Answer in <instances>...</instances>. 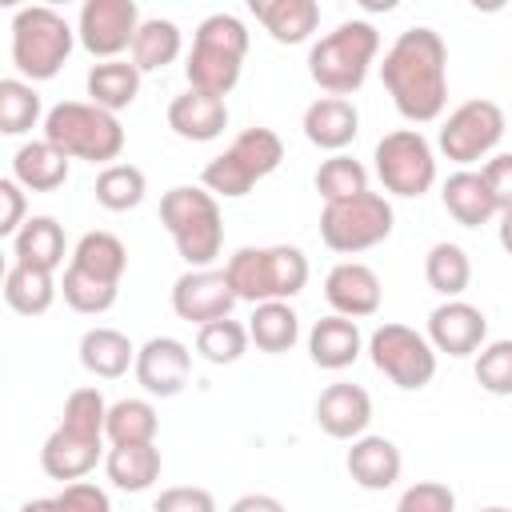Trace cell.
<instances>
[{
  "mask_svg": "<svg viewBox=\"0 0 512 512\" xmlns=\"http://www.w3.org/2000/svg\"><path fill=\"white\" fill-rule=\"evenodd\" d=\"M20 512H60V504H56V496H40V500L20 504Z\"/></svg>",
  "mask_w": 512,
  "mask_h": 512,
  "instance_id": "49",
  "label": "cell"
},
{
  "mask_svg": "<svg viewBox=\"0 0 512 512\" xmlns=\"http://www.w3.org/2000/svg\"><path fill=\"white\" fill-rule=\"evenodd\" d=\"M360 132V112L348 96H320L304 108V140L320 152H344Z\"/></svg>",
  "mask_w": 512,
  "mask_h": 512,
  "instance_id": "20",
  "label": "cell"
},
{
  "mask_svg": "<svg viewBox=\"0 0 512 512\" xmlns=\"http://www.w3.org/2000/svg\"><path fill=\"white\" fill-rule=\"evenodd\" d=\"M132 372H136V384L148 396L172 400V396L184 392V384L192 376V352L176 336H152L136 348V368Z\"/></svg>",
  "mask_w": 512,
  "mask_h": 512,
  "instance_id": "15",
  "label": "cell"
},
{
  "mask_svg": "<svg viewBox=\"0 0 512 512\" xmlns=\"http://www.w3.org/2000/svg\"><path fill=\"white\" fill-rule=\"evenodd\" d=\"M284 160V140L256 124V128H244L220 156H212L200 172V184L212 192V196H224V200H240L248 196L264 176H272Z\"/></svg>",
  "mask_w": 512,
  "mask_h": 512,
  "instance_id": "8",
  "label": "cell"
},
{
  "mask_svg": "<svg viewBox=\"0 0 512 512\" xmlns=\"http://www.w3.org/2000/svg\"><path fill=\"white\" fill-rule=\"evenodd\" d=\"M248 8L276 44H304L320 28L316 0H252Z\"/></svg>",
  "mask_w": 512,
  "mask_h": 512,
  "instance_id": "24",
  "label": "cell"
},
{
  "mask_svg": "<svg viewBox=\"0 0 512 512\" xmlns=\"http://www.w3.org/2000/svg\"><path fill=\"white\" fill-rule=\"evenodd\" d=\"M316 424L332 440H360L372 424V396L360 384H328L316 396Z\"/></svg>",
  "mask_w": 512,
  "mask_h": 512,
  "instance_id": "19",
  "label": "cell"
},
{
  "mask_svg": "<svg viewBox=\"0 0 512 512\" xmlns=\"http://www.w3.org/2000/svg\"><path fill=\"white\" fill-rule=\"evenodd\" d=\"M372 160H376V176H380L384 192H392V196L420 200L436 184V152L420 128H396V132L380 136Z\"/></svg>",
  "mask_w": 512,
  "mask_h": 512,
  "instance_id": "10",
  "label": "cell"
},
{
  "mask_svg": "<svg viewBox=\"0 0 512 512\" xmlns=\"http://www.w3.org/2000/svg\"><path fill=\"white\" fill-rule=\"evenodd\" d=\"M68 264H76V268H84V272H92V276H100L108 284H120L124 280V268H128V248H124L120 236L96 228V232H84L76 240Z\"/></svg>",
  "mask_w": 512,
  "mask_h": 512,
  "instance_id": "34",
  "label": "cell"
},
{
  "mask_svg": "<svg viewBox=\"0 0 512 512\" xmlns=\"http://www.w3.org/2000/svg\"><path fill=\"white\" fill-rule=\"evenodd\" d=\"M380 32L368 20H344L328 36H320L308 52V76L328 96H352L368 80V68L376 64Z\"/></svg>",
  "mask_w": 512,
  "mask_h": 512,
  "instance_id": "4",
  "label": "cell"
},
{
  "mask_svg": "<svg viewBox=\"0 0 512 512\" xmlns=\"http://www.w3.org/2000/svg\"><path fill=\"white\" fill-rule=\"evenodd\" d=\"M392 224H396V212H392L388 196H380L372 188L352 200L320 208V240L340 256H356V252L384 244L392 236Z\"/></svg>",
  "mask_w": 512,
  "mask_h": 512,
  "instance_id": "9",
  "label": "cell"
},
{
  "mask_svg": "<svg viewBox=\"0 0 512 512\" xmlns=\"http://www.w3.org/2000/svg\"><path fill=\"white\" fill-rule=\"evenodd\" d=\"M140 76L144 72L132 60H100V64L88 68L84 88H88V100L96 108H104V112L116 116L120 108H128L140 96Z\"/></svg>",
  "mask_w": 512,
  "mask_h": 512,
  "instance_id": "28",
  "label": "cell"
},
{
  "mask_svg": "<svg viewBox=\"0 0 512 512\" xmlns=\"http://www.w3.org/2000/svg\"><path fill=\"white\" fill-rule=\"evenodd\" d=\"M344 468H348V476H352L356 488L384 492V488H392L400 480L404 456H400V448L388 436H368L364 432L360 440H352V448L344 456Z\"/></svg>",
  "mask_w": 512,
  "mask_h": 512,
  "instance_id": "21",
  "label": "cell"
},
{
  "mask_svg": "<svg viewBox=\"0 0 512 512\" xmlns=\"http://www.w3.org/2000/svg\"><path fill=\"white\" fill-rule=\"evenodd\" d=\"M368 356H372V368L380 376H388L396 388L420 392V388L432 384L440 352L428 344L424 332H416L408 324H380L368 336Z\"/></svg>",
  "mask_w": 512,
  "mask_h": 512,
  "instance_id": "11",
  "label": "cell"
},
{
  "mask_svg": "<svg viewBox=\"0 0 512 512\" xmlns=\"http://www.w3.org/2000/svg\"><path fill=\"white\" fill-rule=\"evenodd\" d=\"M92 192H96V204L100 208H108V212H132L144 200L148 180H144V172L136 164H108V168H100Z\"/></svg>",
  "mask_w": 512,
  "mask_h": 512,
  "instance_id": "39",
  "label": "cell"
},
{
  "mask_svg": "<svg viewBox=\"0 0 512 512\" xmlns=\"http://www.w3.org/2000/svg\"><path fill=\"white\" fill-rule=\"evenodd\" d=\"M60 296H64V304H68L72 312H80V316H100V312H108V308L116 304L120 284H108V280H100V276H92V272L68 264V268H64V280H60Z\"/></svg>",
  "mask_w": 512,
  "mask_h": 512,
  "instance_id": "38",
  "label": "cell"
},
{
  "mask_svg": "<svg viewBox=\"0 0 512 512\" xmlns=\"http://www.w3.org/2000/svg\"><path fill=\"white\" fill-rule=\"evenodd\" d=\"M500 248L512 256V212H500Z\"/></svg>",
  "mask_w": 512,
  "mask_h": 512,
  "instance_id": "50",
  "label": "cell"
},
{
  "mask_svg": "<svg viewBox=\"0 0 512 512\" xmlns=\"http://www.w3.org/2000/svg\"><path fill=\"white\" fill-rule=\"evenodd\" d=\"M380 80L408 124H432L448 104V44L436 28H404L384 52Z\"/></svg>",
  "mask_w": 512,
  "mask_h": 512,
  "instance_id": "1",
  "label": "cell"
},
{
  "mask_svg": "<svg viewBox=\"0 0 512 512\" xmlns=\"http://www.w3.org/2000/svg\"><path fill=\"white\" fill-rule=\"evenodd\" d=\"M228 512H288V508L276 496H268V492H244L240 500H232Z\"/></svg>",
  "mask_w": 512,
  "mask_h": 512,
  "instance_id": "48",
  "label": "cell"
},
{
  "mask_svg": "<svg viewBox=\"0 0 512 512\" xmlns=\"http://www.w3.org/2000/svg\"><path fill=\"white\" fill-rule=\"evenodd\" d=\"M380 296H384L380 276L360 260H340L324 276V300L332 304L336 316H348V320L376 316L380 312Z\"/></svg>",
  "mask_w": 512,
  "mask_h": 512,
  "instance_id": "18",
  "label": "cell"
},
{
  "mask_svg": "<svg viewBox=\"0 0 512 512\" xmlns=\"http://www.w3.org/2000/svg\"><path fill=\"white\" fill-rule=\"evenodd\" d=\"M396 512H456V492L440 480H416L400 492Z\"/></svg>",
  "mask_w": 512,
  "mask_h": 512,
  "instance_id": "43",
  "label": "cell"
},
{
  "mask_svg": "<svg viewBox=\"0 0 512 512\" xmlns=\"http://www.w3.org/2000/svg\"><path fill=\"white\" fill-rule=\"evenodd\" d=\"M108 444H156L160 432V416L148 400L140 396H124L116 404H108Z\"/></svg>",
  "mask_w": 512,
  "mask_h": 512,
  "instance_id": "36",
  "label": "cell"
},
{
  "mask_svg": "<svg viewBox=\"0 0 512 512\" xmlns=\"http://www.w3.org/2000/svg\"><path fill=\"white\" fill-rule=\"evenodd\" d=\"M44 140L56 144L68 160H88V164H120L124 152V124L96 108L92 100H60L44 116Z\"/></svg>",
  "mask_w": 512,
  "mask_h": 512,
  "instance_id": "5",
  "label": "cell"
},
{
  "mask_svg": "<svg viewBox=\"0 0 512 512\" xmlns=\"http://www.w3.org/2000/svg\"><path fill=\"white\" fill-rule=\"evenodd\" d=\"M424 280L444 300H460L468 292V284H472V260H468V252L460 244H452V240L432 244L428 256H424Z\"/></svg>",
  "mask_w": 512,
  "mask_h": 512,
  "instance_id": "33",
  "label": "cell"
},
{
  "mask_svg": "<svg viewBox=\"0 0 512 512\" xmlns=\"http://www.w3.org/2000/svg\"><path fill=\"white\" fill-rule=\"evenodd\" d=\"M232 304H236V292L224 268H188L172 284V312L196 328L232 316Z\"/></svg>",
  "mask_w": 512,
  "mask_h": 512,
  "instance_id": "14",
  "label": "cell"
},
{
  "mask_svg": "<svg viewBox=\"0 0 512 512\" xmlns=\"http://www.w3.org/2000/svg\"><path fill=\"white\" fill-rule=\"evenodd\" d=\"M104 440H108V436H92V432L56 424V428L48 432L44 448H40V468H44V476H52V480H60V484L84 480V476L100 464V456H108V452H104Z\"/></svg>",
  "mask_w": 512,
  "mask_h": 512,
  "instance_id": "17",
  "label": "cell"
},
{
  "mask_svg": "<svg viewBox=\"0 0 512 512\" xmlns=\"http://www.w3.org/2000/svg\"><path fill=\"white\" fill-rule=\"evenodd\" d=\"M480 512H512V508H504V504H488V508H480Z\"/></svg>",
  "mask_w": 512,
  "mask_h": 512,
  "instance_id": "51",
  "label": "cell"
},
{
  "mask_svg": "<svg viewBox=\"0 0 512 512\" xmlns=\"http://www.w3.org/2000/svg\"><path fill=\"white\" fill-rule=\"evenodd\" d=\"M68 164L72 160L56 144H48L40 136V140H28V144L16 148V156H12V180L24 192H56V188L68 184Z\"/></svg>",
  "mask_w": 512,
  "mask_h": 512,
  "instance_id": "25",
  "label": "cell"
},
{
  "mask_svg": "<svg viewBox=\"0 0 512 512\" xmlns=\"http://www.w3.org/2000/svg\"><path fill=\"white\" fill-rule=\"evenodd\" d=\"M56 504H60V512H112L108 492H104L100 484H92V480L64 484V488L56 492Z\"/></svg>",
  "mask_w": 512,
  "mask_h": 512,
  "instance_id": "45",
  "label": "cell"
},
{
  "mask_svg": "<svg viewBox=\"0 0 512 512\" xmlns=\"http://www.w3.org/2000/svg\"><path fill=\"white\" fill-rule=\"evenodd\" d=\"M248 340L268 352V356H280L288 352L296 340H300V316L288 300H268V304H256L252 316H248Z\"/></svg>",
  "mask_w": 512,
  "mask_h": 512,
  "instance_id": "32",
  "label": "cell"
},
{
  "mask_svg": "<svg viewBox=\"0 0 512 512\" xmlns=\"http://www.w3.org/2000/svg\"><path fill=\"white\" fill-rule=\"evenodd\" d=\"M500 140H504V108L484 96L456 104L436 132V148L460 168L492 156Z\"/></svg>",
  "mask_w": 512,
  "mask_h": 512,
  "instance_id": "12",
  "label": "cell"
},
{
  "mask_svg": "<svg viewBox=\"0 0 512 512\" xmlns=\"http://www.w3.org/2000/svg\"><path fill=\"white\" fill-rule=\"evenodd\" d=\"M316 192L324 196V204L352 200V196L368 192V168L360 160H352L348 152H336L316 168Z\"/></svg>",
  "mask_w": 512,
  "mask_h": 512,
  "instance_id": "40",
  "label": "cell"
},
{
  "mask_svg": "<svg viewBox=\"0 0 512 512\" xmlns=\"http://www.w3.org/2000/svg\"><path fill=\"white\" fill-rule=\"evenodd\" d=\"M160 448L156 444H108L104 472L120 492H148L160 480Z\"/></svg>",
  "mask_w": 512,
  "mask_h": 512,
  "instance_id": "29",
  "label": "cell"
},
{
  "mask_svg": "<svg viewBox=\"0 0 512 512\" xmlns=\"http://www.w3.org/2000/svg\"><path fill=\"white\" fill-rule=\"evenodd\" d=\"M44 104H40V92L20 80V76H8L0 80V132L4 136H24L32 132L40 120H44Z\"/></svg>",
  "mask_w": 512,
  "mask_h": 512,
  "instance_id": "37",
  "label": "cell"
},
{
  "mask_svg": "<svg viewBox=\"0 0 512 512\" xmlns=\"http://www.w3.org/2000/svg\"><path fill=\"white\" fill-rule=\"evenodd\" d=\"M24 224H28V220H24V188H20L12 176H4V180H0V236L12 240Z\"/></svg>",
  "mask_w": 512,
  "mask_h": 512,
  "instance_id": "47",
  "label": "cell"
},
{
  "mask_svg": "<svg viewBox=\"0 0 512 512\" xmlns=\"http://www.w3.org/2000/svg\"><path fill=\"white\" fill-rule=\"evenodd\" d=\"M440 200H444V212H448L460 228H480V224H488L492 216H500V208H496V200H492L484 176L472 172V168L452 172V176L444 180V188H440Z\"/></svg>",
  "mask_w": 512,
  "mask_h": 512,
  "instance_id": "26",
  "label": "cell"
},
{
  "mask_svg": "<svg viewBox=\"0 0 512 512\" xmlns=\"http://www.w3.org/2000/svg\"><path fill=\"white\" fill-rule=\"evenodd\" d=\"M56 292H60V284L44 268H28V264L12 260L4 272V304L20 316H44L52 308Z\"/></svg>",
  "mask_w": 512,
  "mask_h": 512,
  "instance_id": "31",
  "label": "cell"
},
{
  "mask_svg": "<svg viewBox=\"0 0 512 512\" xmlns=\"http://www.w3.org/2000/svg\"><path fill=\"white\" fill-rule=\"evenodd\" d=\"M476 384L492 396H512V340H488L476 352Z\"/></svg>",
  "mask_w": 512,
  "mask_h": 512,
  "instance_id": "42",
  "label": "cell"
},
{
  "mask_svg": "<svg viewBox=\"0 0 512 512\" xmlns=\"http://www.w3.org/2000/svg\"><path fill=\"white\" fill-rule=\"evenodd\" d=\"M152 512H220V508H216V496L208 488L176 484V488H164L152 500Z\"/></svg>",
  "mask_w": 512,
  "mask_h": 512,
  "instance_id": "44",
  "label": "cell"
},
{
  "mask_svg": "<svg viewBox=\"0 0 512 512\" xmlns=\"http://www.w3.org/2000/svg\"><path fill=\"white\" fill-rule=\"evenodd\" d=\"M80 364L96 380H120L128 368H136V344L120 328H88L80 336Z\"/></svg>",
  "mask_w": 512,
  "mask_h": 512,
  "instance_id": "27",
  "label": "cell"
},
{
  "mask_svg": "<svg viewBox=\"0 0 512 512\" xmlns=\"http://www.w3.org/2000/svg\"><path fill=\"white\" fill-rule=\"evenodd\" d=\"M364 352V336H360V324L348 320V316H324L312 324L308 332V356L316 368L324 372H344L356 364V356Z\"/></svg>",
  "mask_w": 512,
  "mask_h": 512,
  "instance_id": "23",
  "label": "cell"
},
{
  "mask_svg": "<svg viewBox=\"0 0 512 512\" xmlns=\"http://www.w3.org/2000/svg\"><path fill=\"white\" fill-rule=\"evenodd\" d=\"M424 336L444 356H472L488 344V316L468 300H444L428 312Z\"/></svg>",
  "mask_w": 512,
  "mask_h": 512,
  "instance_id": "16",
  "label": "cell"
},
{
  "mask_svg": "<svg viewBox=\"0 0 512 512\" xmlns=\"http://www.w3.org/2000/svg\"><path fill=\"white\" fill-rule=\"evenodd\" d=\"M248 324L224 316V320H212L204 328H196V352L208 360V364H236L244 352H248Z\"/></svg>",
  "mask_w": 512,
  "mask_h": 512,
  "instance_id": "41",
  "label": "cell"
},
{
  "mask_svg": "<svg viewBox=\"0 0 512 512\" xmlns=\"http://www.w3.org/2000/svg\"><path fill=\"white\" fill-rule=\"evenodd\" d=\"M248 56V28L232 12H212L196 24L192 48L184 60L188 88L208 92V96H228L240 84V68Z\"/></svg>",
  "mask_w": 512,
  "mask_h": 512,
  "instance_id": "2",
  "label": "cell"
},
{
  "mask_svg": "<svg viewBox=\"0 0 512 512\" xmlns=\"http://www.w3.org/2000/svg\"><path fill=\"white\" fill-rule=\"evenodd\" d=\"M180 48H184L180 28L172 20H164V16H148L140 24L136 40H132V64L140 72H160L180 56Z\"/></svg>",
  "mask_w": 512,
  "mask_h": 512,
  "instance_id": "35",
  "label": "cell"
},
{
  "mask_svg": "<svg viewBox=\"0 0 512 512\" xmlns=\"http://www.w3.org/2000/svg\"><path fill=\"white\" fill-rule=\"evenodd\" d=\"M236 300L268 304V300H292L308 284V256L296 244H268V248H236L224 264Z\"/></svg>",
  "mask_w": 512,
  "mask_h": 512,
  "instance_id": "6",
  "label": "cell"
},
{
  "mask_svg": "<svg viewBox=\"0 0 512 512\" xmlns=\"http://www.w3.org/2000/svg\"><path fill=\"white\" fill-rule=\"evenodd\" d=\"M64 228L52 220V216H32L16 236H12V256L16 264H28V268H44V272H56L64 264Z\"/></svg>",
  "mask_w": 512,
  "mask_h": 512,
  "instance_id": "30",
  "label": "cell"
},
{
  "mask_svg": "<svg viewBox=\"0 0 512 512\" xmlns=\"http://www.w3.org/2000/svg\"><path fill=\"white\" fill-rule=\"evenodd\" d=\"M480 176H484V184H488L496 208H500V212H512V152H496V156L480 168Z\"/></svg>",
  "mask_w": 512,
  "mask_h": 512,
  "instance_id": "46",
  "label": "cell"
},
{
  "mask_svg": "<svg viewBox=\"0 0 512 512\" xmlns=\"http://www.w3.org/2000/svg\"><path fill=\"white\" fill-rule=\"evenodd\" d=\"M140 8L136 0H84L76 20V40L84 52L100 60H120V52H132V40L140 32Z\"/></svg>",
  "mask_w": 512,
  "mask_h": 512,
  "instance_id": "13",
  "label": "cell"
},
{
  "mask_svg": "<svg viewBox=\"0 0 512 512\" xmlns=\"http://www.w3.org/2000/svg\"><path fill=\"white\" fill-rule=\"evenodd\" d=\"M160 224L168 228L188 268H212L224 248V216L204 184H176L160 196Z\"/></svg>",
  "mask_w": 512,
  "mask_h": 512,
  "instance_id": "3",
  "label": "cell"
},
{
  "mask_svg": "<svg viewBox=\"0 0 512 512\" xmlns=\"http://www.w3.org/2000/svg\"><path fill=\"white\" fill-rule=\"evenodd\" d=\"M168 128H172L180 140L208 144V140L224 136V128H228V104H224L220 96L184 88V92L172 96V104H168Z\"/></svg>",
  "mask_w": 512,
  "mask_h": 512,
  "instance_id": "22",
  "label": "cell"
},
{
  "mask_svg": "<svg viewBox=\"0 0 512 512\" xmlns=\"http://www.w3.org/2000/svg\"><path fill=\"white\" fill-rule=\"evenodd\" d=\"M76 44V28L48 4H28L12 16V64L28 84L52 80Z\"/></svg>",
  "mask_w": 512,
  "mask_h": 512,
  "instance_id": "7",
  "label": "cell"
}]
</instances>
